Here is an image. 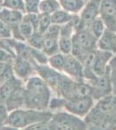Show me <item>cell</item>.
I'll return each instance as SVG.
<instances>
[{
  "label": "cell",
  "mask_w": 116,
  "mask_h": 130,
  "mask_svg": "<svg viewBox=\"0 0 116 130\" xmlns=\"http://www.w3.org/2000/svg\"><path fill=\"white\" fill-rule=\"evenodd\" d=\"M52 24L51 21V16L48 14L39 13V21H38V26H37V30L39 32L44 33L48 29V27Z\"/></svg>",
  "instance_id": "83f0119b"
},
{
  "label": "cell",
  "mask_w": 116,
  "mask_h": 130,
  "mask_svg": "<svg viewBox=\"0 0 116 130\" xmlns=\"http://www.w3.org/2000/svg\"><path fill=\"white\" fill-rule=\"evenodd\" d=\"M90 31L92 32V34L96 37L97 39L99 37H101L103 33H104L105 30H106V25H105L104 22L101 18V17L99 16L98 18H96L93 21V23L90 24L89 28Z\"/></svg>",
  "instance_id": "603a6c76"
},
{
  "label": "cell",
  "mask_w": 116,
  "mask_h": 130,
  "mask_svg": "<svg viewBox=\"0 0 116 130\" xmlns=\"http://www.w3.org/2000/svg\"><path fill=\"white\" fill-rule=\"evenodd\" d=\"M12 69H13L15 76L20 79L24 83H25L31 76L37 75L36 64L31 61L22 57L16 56L14 62H12Z\"/></svg>",
  "instance_id": "30bf717a"
},
{
  "label": "cell",
  "mask_w": 116,
  "mask_h": 130,
  "mask_svg": "<svg viewBox=\"0 0 116 130\" xmlns=\"http://www.w3.org/2000/svg\"><path fill=\"white\" fill-rule=\"evenodd\" d=\"M25 13H39L41 0H24Z\"/></svg>",
  "instance_id": "f546056e"
},
{
  "label": "cell",
  "mask_w": 116,
  "mask_h": 130,
  "mask_svg": "<svg viewBox=\"0 0 116 130\" xmlns=\"http://www.w3.org/2000/svg\"><path fill=\"white\" fill-rule=\"evenodd\" d=\"M100 17L107 29L116 32V0H101Z\"/></svg>",
  "instance_id": "8fae6325"
},
{
  "label": "cell",
  "mask_w": 116,
  "mask_h": 130,
  "mask_svg": "<svg viewBox=\"0 0 116 130\" xmlns=\"http://www.w3.org/2000/svg\"><path fill=\"white\" fill-rule=\"evenodd\" d=\"M63 73L75 81H84V67L82 62L72 54L67 56Z\"/></svg>",
  "instance_id": "7c38bea8"
},
{
  "label": "cell",
  "mask_w": 116,
  "mask_h": 130,
  "mask_svg": "<svg viewBox=\"0 0 116 130\" xmlns=\"http://www.w3.org/2000/svg\"><path fill=\"white\" fill-rule=\"evenodd\" d=\"M50 130H88L85 121L67 112H57L48 121Z\"/></svg>",
  "instance_id": "5b68a950"
},
{
  "label": "cell",
  "mask_w": 116,
  "mask_h": 130,
  "mask_svg": "<svg viewBox=\"0 0 116 130\" xmlns=\"http://www.w3.org/2000/svg\"><path fill=\"white\" fill-rule=\"evenodd\" d=\"M88 83L91 86V96L94 101H99L113 94V86L108 74V70L105 75L96 76L94 80Z\"/></svg>",
  "instance_id": "8992f818"
},
{
  "label": "cell",
  "mask_w": 116,
  "mask_h": 130,
  "mask_svg": "<svg viewBox=\"0 0 116 130\" xmlns=\"http://www.w3.org/2000/svg\"><path fill=\"white\" fill-rule=\"evenodd\" d=\"M27 108L47 110L51 100V89L38 75L31 76L24 83Z\"/></svg>",
  "instance_id": "7a4b0ae2"
},
{
  "label": "cell",
  "mask_w": 116,
  "mask_h": 130,
  "mask_svg": "<svg viewBox=\"0 0 116 130\" xmlns=\"http://www.w3.org/2000/svg\"><path fill=\"white\" fill-rule=\"evenodd\" d=\"M24 15V12L18 11V10H10L5 7H1L0 9V20L9 25L10 28L18 26L22 22Z\"/></svg>",
  "instance_id": "2e32d148"
},
{
  "label": "cell",
  "mask_w": 116,
  "mask_h": 130,
  "mask_svg": "<svg viewBox=\"0 0 116 130\" xmlns=\"http://www.w3.org/2000/svg\"><path fill=\"white\" fill-rule=\"evenodd\" d=\"M44 38H45L44 34L39 32V31H36L34 34H33L28 39V40H27L26 43H28V45L29 46V47H31V48L43 50Z\"/></svg>",
  "instance_id": "d4e9b609"
},
{
  "label": "cell",
  "mask_w": 116,
  "mask_h": 130,
  "mask_svg": "<svg viewBox=\"0 0 116 130\" xmlns=\"http://www.w3.org/2000/svg\"><path fill=\"white\" fill-rule=\"evenodd\" d=\"M36 71H37V75H38L47 83L48 87L55 92L59 87L64 75L62 72L51 68L48 64L36 65Z\"/></svg>",
  "instance_id": "9c48e42d"
},
{
  "label": "cell",
  "mask_w": 116,
  "mask_h": 130,
  "mask_svg": "<svg viewBox=\"0 0 116 130\" xmlns=\"http://www.w3.org/2000/svg\"><path fill=\"white\" fill-rule=\"evenodd\" d=\"M12 37V31L11 28L0 20V40L3 39H8Z\"/></svg>",
  "instance_id": "4dcf8cb0"
},
{
  "label": "cell",
  "mask_w": 116,
  "mask_h": 130,
  "mask_svg": "<svg viewBox=\"0 0 116 130\" xmlns=\"http://www.w3.org/2000/svg\"><path fill=\"white\" fill-rule=\"evenodd\" d=\"M0 130H21L19 128H16V127H11L10 125H4V126H1L0 127Z\"/></svg>",
  "instance_id": "e575fe53"
},
{
  "label": "cell",
  "mask_w": 116,
  "mask_h": 130,
  "mask_svg": "<svg viewBox=\"0 0 116 130\" xmlns=\"http://www.w3.org/2000/svg\"><path fill=\"white\" fill-rule=\"evenodd\" d=\"M72 55L81 62L91 52L97 49L98 39L92 34L89 29H79L73 36Z\"/></svg>",
  "instance_id": "277c9868"
},
{
  "label": "cell",
  "mask_w": 116,
  "mask_h": 130,
  "mask_svg": "<svg viewBox=\"0 0 116 130\" xmlns=\"http://www.w3.org/2000/svg\"><path fill=\"white\" fill-rule=\"evenodd\" d=\"M61 5L58 0H41L39 13L48 14L51 16L55 12L61 10Z\"/></svg>",
  "instance_id": "ffe728a7"
},
{
  "label": "cell",
  "mask_w": 116,
  "mask_h": 130,
  "mask_svg": "<svg viewBox=\"0 0 116 130\" xmlns=\"http://www.w3.org/2000/svg\"><path fill=\"white\" fill-rule=\"evenodd\" d=\"M108 74L110 76L112 86H113V94L116 95V54L109 62Z\"/></svg>",
  "instance_id": "f1b7e54d"
},
{
  "label": "cell",
  "mask_w": 116,
  "mask_h": 130,
  "mask_svg": "<svg viewBox=\"0 0 116 130\" xmlns=\"http://www.w3.org/2000/svg\"><path fill=\"white\" fill-rule=\"evenodd\" d=\"M52 116L53 113L48 110L41 111L27 108H19L10 112L7 125L23 129L29 125L40 121H49Z\"/></svg>",
  "instance_id": "3957f363"
},
{
  "label": "cell",
  "mask_w": 116,
  "mask_h": 130,
  "mask_svg": "<svg viewBox=\"0 0 116 130\" xmlns=\"http://www.w3.org/2000/svg\"><path fill=\"white\" fill-rule=\"evenodd\" d=\"M94 105V100L92 96H83L72 100H66L64 108L70 114L79 117H85Z\"/></svg>",
  "instance_id": "52a82bcc"
},
{
  "label": "cell",
  "mask_w": 116,
  "mask_h": 130,
  "mask_svg": "<svg viewBox=\"0 0 116 130\" xmlns=\"http://www.w3.org/2000/svg\"><path fill=\"white\" fill-rule=\"evenodd\" d=\"M101 0H88L80 12V23L77 30L88 29L93 21L100 16Z\"/></svg>",
  "instance_id": "ba28073f"
},
{
  "label": "cell",
  "mask_w": 116,
  "mask_h": 130,
  "mask_svg": "<svg viewBox=\"0 0 116 130\" xmlns=\"http://www.w3.org/2000/svg\"><path fill=\"white\" fill-rule=\"evenodd\" d=\"M73 37H59V51L64 55L72 54L73 50Z\"/></svg>",
  "instance_id": "484cf974"
},
{
  "label": "cell",
  "mask_w": 116,
  "mask_h": 130,
  "mask_svg": "<svg viewBox=\"0 0 116 130\" xmlns=\"http://www.w3.org/2000/svg\"><path fill=\"white\" fill-rule=\"evenodd\" d=\"M67 56L61 53V52L54 54V55L48 56V64L49 65L51 68H53L54 70H58V71H60V72H62L65 62H66Z\"/></svg>",
  "instance_id": "7402d4cb"
},
{
  "label": "cell",
  "mask_w": 116,
  "mask_h": 130,
  "mask_svg": "<svg viewBox=\"0 0 116 130\" xmlns=\"http://www.w3.org/2000/svg\"><path fill=\"white\" fill-rule=\"evenodd\" d=\"M61 8L72 14H79L86 5L85 0H58Z\"/></svg>",
  "instance_id": "ac0fdd59"
},
{
  "label": "cell",
  "mask_w": 116,
  "mask_h": 130,
  "mask_svg": "<svg viewBox=\"0 0 116 130\" xmlns=\"http://www.w3.org/2000/svg\"><path fill=\"white\" fill-rule=\"evenodd\" d=\"M24 84V83L23 81H21L20 79L16 78V76L12 77L11 79H10L9 81H7L6 83H3L0 85V101L6 102L10 95L16 91L21 86Z\"/></svg>",
  "instance_id": "e0dca14e"
},
{
  "label": "cell",
  "mask_w": 116,
  "mask_h": 130,
  "mask_svg": "<svg viewBox=\"0 0 116 130\" xmlns=\"http://www.w3.org/2000/svg\"><path fill=\"white\" fill-rule=\"evenodd\" d=\"M16 56L10 53L7 50L0 48V62L4 63H12L14 62Z\"/></svg>",
  "instance_id": "d6a6232c"
},
{
  "label": "cell",
  "mask_w": 116,
  "mask_h": 130,
  "mask_svg": "<svg viewBox=\"0 0 116 130\" xmlns=\"http://www.w3.org/2000/svg\"><path fill=\"white\" fill-rule=\"evenodd\" d=\"M2 2H3V0H0V4H1V3H2Z\"/></svg>",
  "instance_id": "d590c367"
},
{
  "label": "cell",
  "mask_w": 116,
  "mask_h": 130,
  "mask_svg": "<svg viewBox=\"0 0 116 130\" xmlns=\"http://www.w3.org/2000/svg\"><path fill=\"white\" fill-rule=\"evenodd\" d=\"M44 43L43 46V50L48 56H50L54 54L58 53L59 51V38L50 37L44 36Z\"/></svg>",
  "instance_id": "44dd1931"
},
{
  "label": "cell",
  "mask_w": 116,
  "mask_h": 130,
  "mask_svg": "<svg viewBox=\"0 0 116 130\" xmlns=\"http://www.w3.org/2000/svg\"><path fill=\"white\" fill-rule=\"evenodd\" d=\"M97 49L116 54V32L106 29L97 40Z\"/></svg>",
  "instance_id": "5bb4252c"
},
{
  "label": "cell",
  "mask_w": 116,
  "mask_h": 130,
  "mask_svg": "<svg viewBox=\"0 0 116 130\" xmlns=\"http://www.w3.org/2000/svg\"><path fill=\"white\" fill-rule=\"evenodd\" d=\"M85 1H86V2H87V1H88V0H85Z\"/></svg>",
  "instance_id": "74e56055"
},
{
  "label": "cell",
  "mask_w": 116,
  "mask_h": 130,
  "mask_svg": "<svg viewBox=\"0 0 116 130\" xmlns=\"http://www.w3.org/2000/svg\"><path fill=\"white\" fill-rule=\"evenodd\" d=\"M1 7H2V5H1V4H0V9H1Z\"/></svg>",
  "instance_id": "8d00e7d4"
},
{
  "label": "cell",
  "mask_w": 116,
  "mask_h": 130,
  "mask_svg": "<svg viewBox=\"0 0 116 130\" xmlns=\"http://www.w3.org/2000/svg\"><path fill=\"white\" fill-rule=\"evenodd\" d=\"M60 32H61V25L52 24L48 27V30H46V32L44 33V36L59 38L60 37Z\"/></svg>",
  "instance_id": "1f68e13d"
},
{
  "label": "cell",
  "mask_w": 116,
  "mask_h": 130,
  "mask_svg": "<svg viewBox=\"0 0 116 130\" xmlns=\"http://www.w3.org/2000/svg\"><path fill=\"white\" fill-rule=\"evenodd\" d=\"M77 15L78 14L69 13V12L66 11V10L61 9L51 15L52 24H57V25L66 24L68 23L72 22Z\"/></svg>",
  "instance_id": "d6986e66"
},
{
  "label": "cell",
  "mask_w": 116,
  "mask_h": 130,
  "mask_svg": "<svg viewBox=\"0 0 116 130\" xmlns=\"http://www.w3.org/2000/svg\"><path fill=\"white\" fill-rule=\"evenodd\" d=\"M114 54L104 51L99 49L96 50V56L93 65V71L97 76L105 75L108 70V64Z\"/></svg>",
  "instance_id": "4fadbf2b"
},
{
  "label": "cell",
  "mask_w": 116,
  "mask_h": 130,
  "mask_svg": "<svg viewBox=\"0 0 116 130\" xmlns=\"http://www.w3.org/2000/svg\"><path fill=\"white\" fill-rule=\"evenodd\" d=\"M31 58L36 65H45L48 64V56L44 53L43 50L34 49L30 47Z\"/></svg>",
  "instance_id": "cb8c5ba5"
},
{
  "label": "cell",
  "mask_w": 116,
  "mask_h": 130,
  "mask_svg": "<svg viewBox=\"0 0 116 130\" xmlns=\"http://www.w3.org/2000/svg\"><path fill=\"white\" fill-rule=\"evenodd\" d=\"M84 121L88 130H116V95L97 101Z\"/></svg>",
  "instance_id": "6da1fadb"
},
{
  "label": "cell",
  "mask_w": 116,
  "mask_h": 130,
  "mask_svg": "<svg viewBox=\"0 0 116 130\" xmlns=\"http://www.w3.org/2000/svg\"><path fill=\"white\" fill-rule=\"evenodd\" d=\"M1 5L2 7L7 8V9L18 10V11L25 13L24 0H3Z\"/></svg>",
  "instance_id": "4316f807"
},
{
  "label": "cell",
  "mask_w": 116,
  "mask_h": 130,
  "mask_svg": "<svg viewBox=\"0 0 116 130\" xmlns=\"http://www.w3.org/2000/svg\"><path fill=\"white\" fill-rule=\"evenodd\" d=\"M22 130H50L48 121H40L24 127Z\"/></svg>",
  "instance_id": "836d02e7"
},
{
  "label": "cell",
  "mask_w": 116,
  "mask_h": 130,
  "mask_svg": "<svg viewBox=\"0 0 116 130\" xmlns=\"http://www.w3.org/2000/svg\"><path fill=\"white\" fill-rule=\"evenodd\" d=\"M6 106L9 112L19 108H24L26 107V93L24 84L18 88L6 101Z\"/></svg>",
  "instance_id": "9a60e30c"
}]
</instances>
